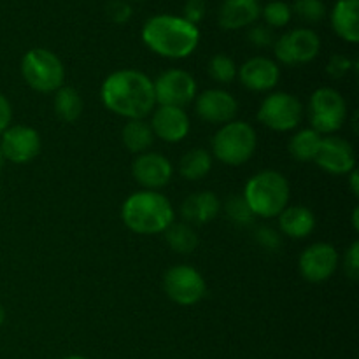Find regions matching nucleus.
Wrapping results in <instances>:
<instances>
[{"mask_svg": "<svg viewBox=\"0 0 359 359\" xmlns=\"http://www.w3.org/2000/svg\"><path fill=\"white\" fill-rule=\"evenodd\" d=\"M100 98L107 111L126 119H144L156 105L153 81L133 69L118 70L105 77Z\"/></svg>", "mask_w": 359, "mask_h": 359, "instance_id": "1", "label": "nucleus"}, {"mask_svg": "<svg viewBox=\"0 0 359 359\" xmlns=\"http://www.w3.org/2000/svg\"><path fill=\"white\" fill-rule=\"evenodd\" d=\"M142 41L163 58L182 60L198 48L200 30L182 16L156 14L144 23Z\"/></svg>", "mask_w": 359, "mask_h": 359, "instance_id": "2", "label": "nucleus"}, {"mask_svg": "<svg viewBox=\"0 0 359 359\" xmlns=\"http://www.w3.org/2000/svg\"><path fill=\"white\" fill-rule=\"evenodd\" d=\"M174 207L167 196L151 189L132 193L121 207V219L139 235L163 233L174 223Z\"/></svg>", "mask_w": 359, "mask_h": 359, "instance_id": "3", "label": "nucleus"}, {"mask_svg": "<svg viewBox=\"0 0 359 359\" xmlns=\"http://www.w3.org/2000/svg\"><path fill=\"white\" fill-rule=\"evenodd\" d=\"M242 196L255 217L270 219L279 216L290 203V182L280 172H258L248 181Z\"/></svg>", "mask_w": 359, "mask_h": 359, "instance_id": "4", "label": "nucleus"}, {"mask_svg": "<svg viewBox=\"0 0 359 359\" xmlns=\"http://www.w3.org/2000/svg\"><path fill=\"white\" fill-rule=\"evenodd\" d=\"M258 146L255 128L245 121H230L212 137V153L221 163L238 167L249 161Z\"/></svg>", "mask_w": 359, "mask_h": 359, "instance_id": "5", "label": "nucleus"}, {"mask_svg": "<svg viewBox=\"0 0 359 359\" xmlns=\"http://www.w3.org/2000/svg\"><path fill=\"white\" fill-rule=\"evenodd\" d=\"M21 76L32 90L39 93H51L63 86L65 67L53 51L34 48L25 53L21 60Z\"/></svg>", "mask_w": 359, "mask_h": 359, "instance_id": "6", "label": "nucleus"}, {"mask_svg": "<svg viewBox=\"0 0 359 359\" xmlns=\"http://www.w3.org/2000/svg\"><path fill=\"white\" fill-rule=\"evenodd\" d=\"M309 119L312 130L333 135L347 119V104L333 88H318L309 100Z\"/></svg>", "mask_w": 359, "mask_h": 359, "instance_id": "7", "label": "nucleus"}, {"mask_svg": "<svg viewBox=\"0 0 359 359\" xmlns=\"http://www.w3.org/2000/svg\"><path fill=\"white\" fill-rule=\"evenodd\" d=\"M304 105L294 95L286 91H273L258 109V119L262 125L273 132H290L302 123Z\"/></svg>", "mask_w": 359, "mask_h": 359, "instance_id": "8", "label": "nucleus"}, {"mask_svg": "<svg viewBox=\"0 0 359 359\" xmlns=\"http://www.w3.org/2000/svg\"><path fill=\"white\" fill-rule=\"evenodd\" d=\"M163 290L174 304L191 307L205 297L207 284L196 269L189 265H175L165 273Z\"/></svg>", "mask_w": 359, "mask_h": 359, "instance_id": "9", "label": "nucleus"}, {"mask_svg": "<svg viewBox=\"0 0 359 359\" xmlns=\"http://www.w3.org/2000/svg\"><path fill=\"white\" fill-rule=\"evenodd\" d=\"M276 58L284 65L309 63L321 51V39L312 28H297L280 35L273 44Z\"/></svg>", "mask_w": 359, "mask_h": 359, "instance_id": "10", "label": "nucleus"}, {"mask_svg": "<svg viewBox=\"0 0 359 359\" xmlns=\"http://www.w3.org/2000/svg\"><path fill=\"white\" fill-rule=\"evenodd\" d=\"M158 105L182 107L191 104L196 97V81L182 69H168L153 81Z\"/></svg>", "mask_w": 359, "mask_h": 359, "instance_id": "11", "label": "nucleus"}, {"mask_svg": "<svg viewBox=\"0 0 359 359\" xmlns=\"http://www.w3.org/2000/svg\"><path fill=\"white\" fill-rule=\"evenodd\" d=\"M339 266V252L328 242H316L309 245L298 259L300 276L307 283L319 284L328 280Z\"/></svg>", "mask_w": 359, "mask_h": 359, "instance_id": "12", "label": "nucleus"}, {"mask_svg": "<svg viewBox=\"0 0 359 359\" xmlns=\"http://www.w3.org/2000/svg\"><path fill=\"white\" fill-rule=\"evenodd\" d=\"M0 140V149L6 160L11 163L23 165L37 158L41 153V135L35 128L27 125L9 126L2 133Z\"/></svg>", "mask_w": 359, "mask_h": 359, "instance_id": "13", "label": "nucleus"}, {"mask_svg": "<svg viewBox=\"0 0 359 359\" xmlns=\"http://www.w3.org/2000/svg\"><path fill=\"white\" fill-rule=\"evenodd\" d=\"M314 161L328 174L347 175L356 168V153L346 139L328 135L321 139Z\"/></svg>", "mask_w": 359, "mask_h": 359, "instance_id": "14", "label": "nucleus"}, {"mask_svg": "<svg viewBox=\"0 0 359 359\" xmlns=\"http://www.w3.org/2000/svg\"><path fill=\"white\" fill-rule=\"evenodd\" d=\"M195 111L200 119L212 125H226L233 121L238 112V104L235 97L228 91L214 88L205 90L195 97Z\"/></svg>", "mask_w": 359, "mask_h": 359, "instance_id": "15", "label": "nucleus"}, {"mask_svg": "<svg viewBox=\"0 0 359 359\" xmlns=\"http://www.w3.org/2000/svg\"><path fill=\"white\" fill-rule=\"evenodd\" d=\"M132 174L142 188L156 191L170 182L172 175H174V167L163 154L146 151L133 160Z\"/></svg>", "mask_w": 359, "mask_h": 359, "instance_id": "16", "label": "nucleus"}, {"mask_svg": "<svg viewBox=\"0 0 359 359\" xmlns=\"http://www.w3.org/2000/svg\"><path fill=\"white\" fill-rule=\"evenodd\" d=\"M149 125L154 137L170 144L186 139L191 126L188 112L182 107H172V105H158V109L153 111Z\"/></svg>", "mask_w": 359, "mask_h": 359, "instance_id": "17", "label": "nucleus"}, {"mask_svg": "<svg viewBox=\"0 0 359 359\" xmlns=\"http://www.w3.org/2000/svg\"><path fill=\"white\" fill-rule=\"evenodd\" d=\"M238 79L251 91H269L276 88L280 79V69L273 60L265 56H255L242 63L237 70Z\"/></svg>", "mask_w": 359, "mask_h": 359, "instance_id": "18", "label": "nucleus"}, {"mask_svg": "<svg viewBox=\"0 0 359 359\" xmlns=\"http://www.w3.org/2000/svg\"><path fill=\"white\" fill-rule=\"evenodd\" d=\"M262 16V6L258 0H224L221 4L217 21L224 30H241L251 27Z\"/></svg>", "mask_w": 359, "mask_h": 359, "instance_id": "19", "label": "nucleus"}, {"mask_svg": "<svg viewBox=\"0 0 359 359\" xmlns=\"http://www.w3.org/2000/svg\"><path fill=\"white\" fill-rule=\"evenodd\" d=\"M221 202L216 193L198 191L189 195L181 207L184 223L188 224H207L219 214Z\"/></svg>", "mask_w": 359, "mask_h": 359, "instance_id": "20", "label": "nucleus"}, {"mask_svg": "<svg viewBox=\"0 0 359 359\" xmlns=\"http://www.w3.org/2000/svg\"><path fill=\"white\" fill-rule=\"evenodd\" d=\"M332 27L346 42H359V0H337L332 11Z\"/></svg>", "mask_w": 359, "mask_h": 359, "instance_id": "21", "label": "nucleus"}, {"mask_svg": "<svg viewBox=\"0 0 359 359\" xmlns=\"http://www.w3.org/2000/svg\"><path fill=\"white\" fill-rule=\"evenodd\" d=\"M279 226L284 235L291 238H305L314 231L316 216L309 207L287 205L279 214Z\"/></svg>", "mask_w": 359, "mask_h": 359, "instance_id": "22", "label": "nucleus"}, {"mask_svg": "<svg viewBox=\"0 0 359 359\" xmlns=\"http://www.w3.org/2000/svg\"><path fill=\"white\" fill-rule=\"evenodd\" d=\"M121 140L132 153H146L154 142V133L146 119H128L121 130Z\"/></svg>", "mask_w": 359, "mask_h": 359, "instance_id": "23", "label": "nucleus"}, {"mask_svg": "<svg viewBox=\"0 0 359 359\" xmlns=\"http://www.w3.org/2000/svg\"><path fill=\"white\" fill-rule=\"evenodd\" d=\"M55 112L63 123H74L83 114V98L72 86H62L55 91Z\"/></svg>", "mask_w": 359, "mask_h": 359, "instance_id": "24", "label": "nucleus"}, {"mask_svg": "<svg viewBox=\"0 0 359 359\" xmlns=\"http://www.w3.org/2000/svg\"><path fill=\"white\" fill-rule=\"evenodd\" d=\"M210 168H212V156L202 147L189 149L179 161V172L188 181H200L209 174Z\"/></svg>", "mask_w": 359, "mask_h": 359, "instance_id": "25", "label": "nucleus"}, {"mask_svg": "<svg viewBox=\"0 0 359 359\" xmlns=\"http://www.w3.org/2000/svg\"><path fill=\"white\" fill-rule=\"evenodd\" d=\"M321 133L312 128H304L290 140V154L297 161H314L321 144Z\"/></svg>", "mask_w": 359, "mask_h": 359, "instance_id": "26", "label": "nucleus"}, {"mask_svg": "<svg viewBox=\"0 0 359 359\" xmlns=\"http://www.w3.org/2000/svg\"><path fill=\"white\" fill-rule=\"evenodd\" d=\"M165 241L170 245L172 251L181 252V255H189L198 245V235L195 228L188 223H172L165 230Z\"/></svg>", "mask_w": 359, "mask_h": 359, "instance_id": "27", "label": "nucleus"}, {"mask_svg": "<svg viewBox=\"0 0 359 359\" xmlns=\"http://www.w3.org/2000/svg\"><path fill=\"white\" fill-rule=\"evenodd\" d=\"M209 76L212 77L216 83L228 84L235 79L237 76V65H235L233 58L228 55H214L209 62Z\"/></svg>", "mask_w": 359, "mask_h": 359, "instance_id": "28", "label": "nucleus"}, {"mask_svg": "<svg viewBox=\"0 0 359 359\" xmlns=\"http://www.w3.org/2000/svg\"><path fill=\"white\" fill-rule=\"evenodd\" d=\"M262 16L269 27L283 28L291 21L293 11H291L290 4L284 0H272L262 9Z\"/></svg>", "mask_w": 359, "mask_h": 359, "instance_id": "29", "label": "nucleus"}, {"mask_svg": "<svg viewBox=\"0 0 359 359\" xmlns=\"http://www.w3.org/2000/svg\"><path fill=\"white\" fill-rule=\"evenodd\" d=\"M291 11L307 23H319L326 16V6L323 0H297Z\"/></svg>", "mask_w": 359, "mask_h": 359, "instance_id": "30", "label": "nucleus"}, {"mask_svg": "<svg viewBox=\"0 0 359 359\" xmlns=\"http://www.w3.org/2000/svg\"><path fill=\"white\" fill-rule=\"evenodd\" d=\"M224 210H226L228 217L237 224H249L255 219V214L251 212L249 205L245 203L244 196H231V198H228Z\"/></svg>", "mask_w": 359, "mask_h": 359, "instance_id": "31", "label": "nucleus"}, {"mask_svg": "<svg viewBox=\"0 0 359 359\" xmlns=\"http://www.w3.org/2000/svg\"><path fill=\"white\" fill-rule=\"evenodd\" d=\"M109 20L116 25H123L132 18V6L125 0H111L105 7Z\"/></svg>", "mask_w": 359, "mask_h": 359, "instance_id": "32", "label": "nucleus"}, {"mask_svg": "<svg viewBox=\"0 0 359 359\" xmlns=\"http://www.w3.org/2000/svg\"><path fill=\"white\" fill-rule=\"evenodd\" d=\"M351 69H353V62H351L347 56L335 55L330 58L328 67H326V72H328V76L333 77V79H340V77L346 76Z\"/></svg>", "mask_w": 359, "mask_h": 359, "instance_id": "33", "label": "nucleus"}, {"mask_svg": "<svg viewBox=\"0 0 359 359\" xmlns=\"http://www.w3.org/2000/svg\"><path fill=\"white\" fill-rule=\"evenodd\" d=\"M207 11V4L205 0H188L184 6V20H188L189 23L198 25L200 21L203 20Z\"/></svg>", "mask_w": 359, "mask_h": 359, "instance_id": "34", "label": "nucleus"}, {"mask_svg": "<svg viewBox=\"0 0 359 359\" xmlns=\"http://www.w3.org/2000/svg\"><path fill=\"white\" fill-rule=\"evenodd\" d=\"M344 266H346V273L351 279H358L359 273V242H353L346 252V259H344Z\"/></svg>", "mask_w": 359, "mask_h": 359, "instance_id": "35", "label": "nucleus"}, {"mask_svg": "<svg viewBox=\"0 0 359 359\" xmlns=\"http://www.w3.org/2000/svg\"><path fill=\"white\" fill-rule=\"evenodd\" d=\"M249 41L252 42L258 48H266L273 42L272 37V30L269 27H263V25H258V27H252L248 34Z\"/></svg>", "mask_w": 359, "mask_h": 359, "instance_id": "36", "label": "nucleus"}, {"mask_svg": "<svg viewBox=\"0 0 359 359\" xmlns=\"http://www.w3.org/2000/svg\"><path fill=\"white\" fill-rule=\"evenodd\" d=\"M256 237H258V242L263 245V248L279 249L280 237L277 231L272 230V228H262V230H258Z\"/></svg>", "mask_w": 359, "mask_h": 359, "instance_id": "37", "label": "nucleus"}, {"mask_svg": "<svg viewBox=\"0 0 359 359\" xmlns=\"http://www.w3.org/2000/svg\"><path fill=\"white\" fill-rule=\"evenodd\" d=\"M11 118H13V109H11L9 100L6 98V95L0 93V135L9 128Z\"/></svg>", "mask_w": 359, "mask_h": 359, "instance_id": "38", "label": "nucleus"}, {"mask_svg": "<svg viewBox=\"0 0 359 359\" xmlns=\"http://www.w3.org/2000/svg\"><path fill=\"white\" fill-rule=\"evenodd\" d=\"M349 182H351V189H353L354 196H358L359 195V175H358L356 168H354V170L349 174Z\"/></svg>", "mask_w": 359, "mask_h": 359, "instance_id": "39", "label": "nucleus"}, {"mask_svg": "<svg viewBox=\"0 0 359 359\" xmlns=\"http://www.w3.org/2000/svg\"><path fill=\"white\" fill-rule=\"evenodd\" d=\"M4 321H6V309H4V305L0 304V326L4 325Z\"/></svg>", "mask_w": 359, "mask_h": 359, "instance_id": "40", "label": "nucleus"}, {"mask_svg": "<svg viewBox=\"0 0 359 359\" xmlns=\"http://www.w3.org/2000/svg\"><path fill=\"white\" fill-rule=\"evenodd\" d=\"M353 224H354V228H359V223H358V207L356 209H354V216H353Z\"/></svg>", "mask_w": 359, "mask_h": 359, "instance_id": "41", "label": "nucleus"}, {"mask_svg": "<svg viewBox=\"0 0 359 359\" xmlns=\"http://www.w3.org/2000/svg\"><path fill=\"white\" fill-rule=\"evenodd\" d=\"M4 161H6V158H4L2 149H0V172H2V168H4Z\"/></svg>", "mask_w": 359, "mask_h": 359, "instance_id": "42", "label": "nucleus"}, {"mask_svg": "<svg viewBox=\"0 0 359 359\" xmlns=\"http://www.w3.org/2000/svg\"><path fill=\"white\" fill-rule=\"evenodd\" d=\"M63 359H88V358H84V356H67Z\"/></svg>", "mask_w": 359, "mask_h": 359, "instance_id": "43", "label": "nucleus"}, {"mask_svg": "<svg viewBox=\"0 0 359 359\" xmlns=\"http://www.w3.org/2000/svg\"><path fill=\"white\" fill-rule=\"evenodd\" d=\"M135 2H144V0H135Z\"/></svg>", "mask_w": 359, "mask_h": 359, "instance_id": "44", "label": "nucleus"}]
</instances>
